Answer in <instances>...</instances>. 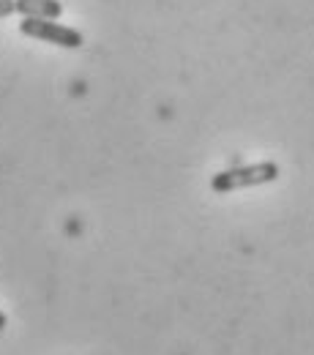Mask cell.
I'll return each instance as SVG.
<instances>
[{
  "mask_svg": "<svg viewBox=\"0 0 314 355\" xmlns=\"http://www.w3.org/2000/svg\"><path fill=\"white\" fill-rule=\"evenodd\" d=\"M3 331H6V314L0 311V334H3Z\"/></svg>",
  "mask_w": 314,
  "mask_h": 355,
  "instance_id": "5",
  "label": "cell"
},
{
  "mask_svg": "<svg viewBox=\"0 0 314 355\" xmlns=\"http://www.w3.org/2000/svg\"><path fill=\"white\" fill-rule=\"evenodd\" d=\"M14 6L25 19H58L63 14L58 0H14Z\"/></svg>",
  "mask_w": 314,
  "mask_h": 355,
  "instance_id": "3",
  "label": "cell"
},
{
  "mask_svg": "<svg viewBox=\"0 0 314 355\" xmlns=\"http://www.w3.org/2000/svg\"><path fill=\"white\" fill-rule=\"evenodd\" d=\"M279 178V167L273 162H263V164H252V167H238V170H227L219 173L211 180V189L225 194V191H235V189H246V186H260V183H270Z\"/></svg>",
  "mask_w": 314,
  "mask_h": 355,
  "instance_id": "1",
  "label": "cell"
},
{
  "mask_svg": "<svg viewBox=\"0 0 314 355\" xmlns=\"http://www.w3.org/2000/svg\"><path fill=\"white\" fill-rule=\"evenodd\" d=\"M19 31L25 36H30V39H42L46 44H58V46H66V49L82 46V33H77L74 28L58 25L52 19H22L19 22Z\"/></svg>",
  "mask_w": 314,
  "mask_h": 355,
  "instance_id": "2",
  "label": "cell"
},
{
  "mask_svg": "<svg viewBox=\"0 0 314 355\" xmlns=\"http://www.w3.org/2000/svg\"><path fill=\"white\" fill-rule=\"evenodd\" d=\"M14 11H17L14 0H0V17H8V14H14Z\"/></svg>",
  "mask_w": 314,
  "mask_h": 355,
  "instance_id": "4",
  "label": "cell"
}]
</instances>
